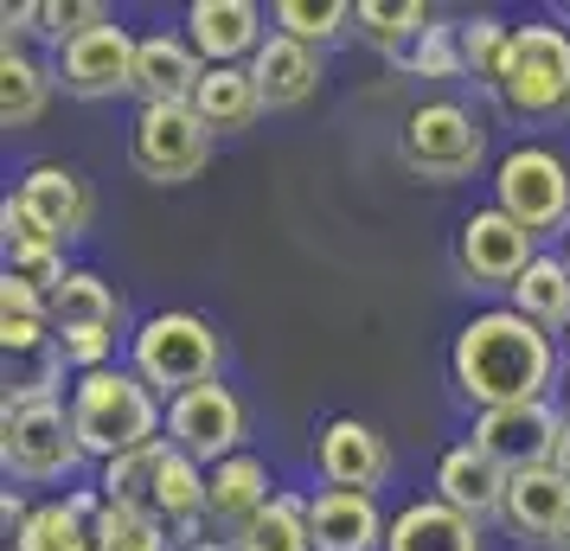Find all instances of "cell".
Segmentation results:
<instances>
[{"mask_svg":"<svg viewBox=\"0 0 570 551\" xmlns=\"http://www.w3.org/2000/svg\"><path fill=\"white\" fill-rule=\"evenodd\" d=\"M455 392L474 411H500V404H539L558 378V346L544 327L519 315V308H488L455 334L449 353Z\"/></svg>","mask_w":570,"mask_h":551,"instance_id":"cell-1","label":"cell"},{"mask_svg":"<svg viewBox=\"0 0 570 551\" xmlns=\"http://www.w3.org/2000/svg\"><path fill=\"white\" fill-rule=\"evenodd\" d=\"M97 494L148 506L155 520H167V532L180 539V551L206 539V469L193 455H180L167 436L148 449H135V455H122V462H104Z\"/></svg>","mask_w":570,"mask_h":551,"instance_id":"cell-2","label":"cell"},{"mask_svg":"<svg viewBox=\"0 0 570 551\" xmlns=\"http://www.w3.org/2000/svg\"><path fill=\"white\" fill-rule=\"evenodd\" d=\"M71 423H78L83 455L97 462H122L135 449L160 443V397L141 385V372L104 366V372H78L71 385Z\"/></svg>","mask_w":570,"mask_h":551,"instance_id":"cell-3","label":"cell"},{"mask_svg":"<svg viewBox=\"0 0 570 551\" xmlns=\"http://www.w3.org/2000/svg\"><path fill=\"white\" fill-rule=\"evenodd\" d=\"M225 366V341H218V327L199 315H186V308H167V315H148L135 327V372H141V385L155 397H186L212 385Z\"/></svg>","mask_w":570,"mask_h":551,"instance_id":"cell-4","label":"cell"},{"mask_svg":"<svg viewBox=\"0 0 570 551\" xmlns=\"http://www.w3.org/2000/svg\"><path fill=\"white\" fill-rule=\"evenodd\" d=\"M500 109L519 122L570 116V32L564 27H513V52L500 71Z\"/></svg>","mask_w":570,"mask_h":551,"instance_id":"cell-5","label":"cell"},{"mask_svg":"<svg viewBox=\"0 0 570 551\" xmlns=\"http://www.w3.org/2000/svg\"><path fill=\"white\" fill-rule=\"evenodd\" d=\"M0 462L13 481H71L83 469L71 411L65 404H0Z\"/></svg>","mask_w":570,"mask_h":551,"instance_id":"cell-6","label":"cell"},{"mask_svg":"<svg viewBox=\"0 0 570 551\" xmlns=\"http://www.w3.org/2000/svg\"><path fill=\"white\" fill-rule=\"evenodd\" d=\"M493 206L507 218H519L532 237L570 232V160L558 148H539V141L500 155V167H493Z\"/></svg>","mask_w":570,"mask_h":551,"instance_id":"cell-7","label":"cell"},{"mask_svg":"<svg viewBox=\"0 0 570 551\" xmlns=\"http://www.w3.org/2000/svg\"><path fill=\"white\" fill-rule=\"evenodd\" d=\"M404 167H411L416 180H468L481 160H488V135H481V122L468 116L462 104H416L411 116H404Z\"/></svg>","mask_w":570,"mask_h":551,"instance_id":"cell-8","label":"cell"},{"mask_svg":"<svg viewBox=\"0 0 570 551\" xmlns=\"http://www.w3.org/2000/svg\"><path fill=\"white\" fill-rule=\"evenodd\" d=\"M129 160L141 180L155 186H186L212 160V129L193 116V104H155L135 109L129 129Z\"/></svg>","mask_w":570,"mask_h":551,"instance_id":"cell-9","label":"cell"},{"mask_svg":"<svg viewBox=\"0 0 570 551\" xmlns=\"http://www.w3.org/2000/svg\"><path fill=\"white\" fill-rule=\"evenodd\" d=\"M116 321H122V295L109 289L97 269H71L65 289L52 295V334L65 360L78 372H104L116 353Z\"/></svg>","mask_w":570,"mask_h":551,"instance_id":"cell-10","label":"cell"},{"mask_svg":"<svg viewBox=\"0 0 570 551\" xmlns=\"http://www.w3.org/2000/svg\"><path fill=\"white\" fill-rule=\"evenodd\" d=\"M539 257H544L539 237L525 232L519 218H507L500 206L468 211L462 232H455V269H462L468 283H481V289H513Z\"/></svg>","mask_w":570,"mask_h":551,"instance_id":"cell-11","label":"cell"},{"mask_svg":"<svg viewBox=\"0 0 570 551\" xmlns=\"http://www.w3.org/2000/svg\"><path fill=\"white\" fill-rule=\"evenodd\" d=\"M167 443L193 455L199 469H218V462H232L244 455V404H237L232 385H199V392H186L167 404Z\"/></svg>","mask_w":570,"mask_h":551,"instance_id":"cell-12","label":"cell"},{"mask_svg":"<svg viewBox=\"0 0 570 551\" xmlns=\"http://www.w3.org/2000/svg\"><path fill=\"white\" fill-rule=\"evenodd\" d=\"M558 436H564V411H551V397H539V404L474 411V436L468 443H481L507 474H525V469H551Z\"/></svg>","mask_w":570,"mask_h":551,"instance_id":"cell-13","label":"cell"},{"mask_svg":"<svg viewBox=\"0 0 570 551\" xmlns=\"http://www.w3.org/2000/svg\"><path fill=\"white\" fill-rule=\"evenodd\" d=\"M135 52H141V39L129 27H90L83 39H71L65 52H58V83L83 97V104H104V97H122L135 90Z\"/></svg>","mask_w":570,"mask_h":551,"instance_id":"cell-14","label":"cell"},{"mask_svg":"<svg viewBox=\"0 0 570 551\" xmlns=\"http://www.w3.org/2000/svg\"><path fill=\"white\" fill-rule=\"evenodd\" d=\"M314 469L327 488L340 494H372V488H385L391 474V443L379 423L365 417H334L321 430V443H314Z\"/></svg>","mask_w":570,"mask_h":551,"instance_id":"cell-15","label":"cell"},{"mask_svg":"<svg viewBox=\"0 0 570 551\" xmlns=\"http://www.w3.org/2000/svg\"><path fill=\"white\" fill-rule=\"evenodd\" d=\"M507 481H513V474L500 469L481 443H455L436 462V500L455 506V513L474 520V525H488V520L507 513Z\"/></svg>","mask_w":570,"mask_h":551,"instance_id":"cell-16","label":"cell"},{"mask_svg":"<svg viewBox=\"0 0 570 551\" xmlns=\"http://www.w3.org/2000/svg\"><path fill=\"white\" fill-rule=\"evenodd\" d=\"M206 71L212 65L193 52V39H180V32H148L141 52H135V97H141V109L193 104L199 83H206Z\"/></svg>","mask_w":570,"mask_h":551,"instance_id":"cell-17","label":"cell"},{"mask_svg":"<svg viewBox=\"0 0 570 551\" xmlns=\"http://www.w3.org/2000/svg\"><path fill=\"white\" fill-rule=\"evenodd\" d=\"M186 39L206 65H244V58H257L269 32H263V7H250V0H193Z\"/></svg>","mask_w":570,"mask_h":551,"instance_id":"cell-18","label":"cell"},{"mask_svg":"<svg viewBox=\"0 0 570 551\" xmlns=\"http://www.w3.org/2000/svg\"><path fill=\"white\" fill-rule=\"evenodd\" d=\"M20 206L46 225V232L58 237V244H71V237L90 232V218H97V199H90V186H83V174H71V167H58V160H39V167H27V180H20V193H13Z\"/></svg>","mask_w":570,"mask_h":551,"instance_id":"cell-19","label":"cell"},{"mask_svg":"<svg viewBox=\"0 0 570 551\" xmlns=\"http://www.w3.org/2000/svg\"><path fill=\"white\" fill-rule=\"evenodd\" d=\"M13 551H104V494L78 488L32 506V520L13 532Z\"/></svg>","mask_w":570,"mask_h":551,"instance_id":"cell-20","label":"cell"},{"mask_svg":"<svg viewBox=\"0 0 570 551\" xmlns=\"http://www.w3.org/2000/svg\"><path fill=\"white\" fill-rule=\"evenodd\" d=\"M507 532H513L519 545L532 551H551V539H558V525L570 520V481L558 469H525L507 481Z\"/></svg>","mask_w":570,"mask_h":551,"instance_id":"cell-21","label":"cell"},{"mask_svg":"<svg viewBox=\"0 0 570 551\" xmlns=\"http://www.w3.org/2000/svg\"><path fill=\"white\" fill-rule=\"evenodd\" d=\"M308 532H314V551H385L391 520L379 513L372 494L321 488V494L308 500Z\"/></svg>","mask_w":570,"mask_h":551,"instance_id":"cell-22","label":"cell"},{"mask_svg":"<svg viewBox=\"0 0 570 551\" xmlns=\"http://www.w3.org/2000/svg\"><path fill=\"white\" fill-rule=\"evenodd\" d=\"M250 78H257L263 109H302L321 90V52L288 39V32H269L250 58Z\"/></svg>","mask_w":570,"mask_h":551,"instance_id":"cell-23","label":"cell"},{"mask_svg":"<svg viewBox=\"0 0 570 551\" xmlns=\"http://www.w3.org/2000/svg\"><path fill=\"white\" fill-rule=\"evenodd\" d=\"M269 488L276 481H269V469H263L257 455H232V462L206 469V525H232V539H237L276 500Z\"/></svg>","mask_w":570,"mask_h":551,"instance_id":"cell-24","label":"cell"},{"mask_svg":"<svg viewBox=\"0 0 570 551\" xmlns=\"http://www.w3.org/2000/svg\"><path fill=\"white\" fill-rule=\"evenodd\" d=\"M385 551H481V525L442 500H411L385 532Z\"/></svg>","mask_w":570,"mask_h":551,"instance_id":"cell-25","label":"cell"},{"mask_svg":"<svg viewBox=\"0 0 570 551\" xmlns=\"http://www.w3.org/2000/svg\"><path fill=\"white\" fill-rule=\"evenodd\" d=\"M193 116H199L212 135H244L250 129V122L263 116L250 65H212L206 83H199V97H193Z\"/></svg>","mask_w":570,"mask_h":551,"instance_id":"cell-26","label":"cell"},{"mask_svg":"<svg viewBox=\"0 0 570 551\" xmlns=\"http://www.w3.org/2000/svg\"><path fill=\"white\" fill-rule=\"evenodd\" d=\"M513 308L532 327H570V257H539L525 276L513 283Z\"/></svg>","mask_w":570,"mask_h":551,"instance_id":"cell-27","label":"cell"},{"mask_svg":"<svg viewBox=\"0 0 570 551\" xmlns=\"http://www.w3.org/2000/svg\"><path fill=\"white\" fill-rule=\"evenodd\" d=\"M46 104H52V78L20 46H7L0 52V122L7 129H32L46 116Z\"/></svg>","mask_w":570,"mask_h":551,"instance_id":"cell-28","label":"cell"},{"mask_svg":"<svg viewBox=\"0 0 570 551\" xmlns=\"http://www.w3.org/2000/svg\"><path fill=\"white\" fill-rule=\"evenodd\" d=\"M232 545H237V551H314L308 500H302V494H276V500L257 513V520L237 532Z\"/></svg>","mask_w":570,"mask_h":551,"instance_id":"cell-29","label":"cell"},{"mask_svg":"<svg viewBox=\"0 0 570 551\" xmlns=\"http://www.w3.org/2000/svg\"><path fill=\"white\" fill-rule=\"evenodd\" d=\"M430 20H436V13H430L423 0H360V7H353V27L365 32V46H379L385 58L404 52Z\"/></svg>","mask_w":570,"mask_h":551,"instance_id":"cell-30","label":"cell"},{"mask_svg":"<svg viewBox=\"0 0 570 551\" xmlns=\"http://www.w3.org/2000/svg\"><path fill=\"white\" fill-rule=\"evenodd\" d=\"M65 346L58 334L32 353H7V404H58V385H65Z\"/></svg>","mask_w":570,"mask_h":551,"instance_id":"cell-31","label":"cell"},{"mask_svg":"<svg viewBox=\"0 0 570 551\" xmlns=\"http://www.w3.org/2000/svg\"><path fill=\"white\" fill-rule=\"evenodd\" d=\"M391 65L404 78H462V20H430Z\"/></svg>","mask_w":570,"mask_h":551,"instance_id":"cell-32","label":"cell"},{"mask_svg":"<svg viewBox=\"0 0 570 551\" xmlns=\"http://www.w3.org/2000/svg\"><path fill=\"white\" fill-rule=\"evenodd\" d=\"M507 52H513V27H507V20H493V13H474V20H462V78L500 90Z\"/></svg>","mask_w":570,"mask_h":551,"instance_id":"cell-33","label":"cell"},{"mask_svg":"<svg viewBox=\"0 0 570 551\" xmlns=\"http://www.w3.org/2000/svg\"><path fill=\"white\" fill-rule=\"evenodd\" d=\"M340 27H353V7H340V0H283L276 7V32L288 39H302V46H334Z\"/></svg>","mask_w":570,"mask_h":551,"instance_id":"cell-34","label":"cell"},{"mask_svg":"<svg viewBox=\"0 0 570 551\" xmlns=\"http://www.w3.org/2000/svg\"><path fill=\"white\" fill-rule=\"evenodd\" d=\"M104 551H167V520L129 500H104Z\"/></svg>","mask_w":570,"mask_h":551,"instance_id":"cell-35","label":"cell"},{"mask_svg":"<svg viewBox=\"0 0 570 551\" xmlns=\"http://www.w3.org/2000/svg\"><path fill=\"white\" fill-rule=\"evenodd\" d=\"M0 244H7V257H27V250H65V244H58V237L46 232L20 199H7V206H0Z\"/></svg>","mask_w":570,"mask_h":551,"instance_id":"cell-36","label":"cell"},{"mask_svg":"<svg viewBox=\"0 0 570 551\" xmlns=\"http://www.w3.org/2000/svg\"><path fill=\"white\" fill-rule=\"evenodd\" d=\"M0 315H52V302L20 276H0Z\"/></svg>","mask_w":570,"mask_h":551,"instance_id":"cell-37","label":"cell"},{"mask_svg":"<svg viewBox=\"0 0 570 551\" xmlns=\"http://www.w3.org/2000/svg\"><path fill=\"white\" fill-rule=\"evenodd\" d=\"M551 469L570 481V423H564V436H558V455H551Z\"/></svg>","mask_w":570,"mask_h":551,"instance_id":"cell-38","label":"cell"},{"mask_svg":"<svg viewBox=\"0 0 570 551\" xmlns=\"http://www.w3.org/2000/svg\"><path fill=\"white\" fill-rule=\"evenodd\" d=\"M186 551H237L232 539H199V545H186Z\"/></svg>","mask_w":570,"mask_h":551,"instance_id":"cell-39","label":"cell"},{"mask_svg":"<svg viewBox=\"0 0 570 551\" xmlns=\"http://www.w3.org/2000/svg\"><path fill=\"white\" fill-rule=\"evenodd\" d=\"M551 551H570V520L558 525V539H551Z\"/></svg>","mask_w":570,"mask_h":551,"instance_id":"cell-40","label":"cell"},{"mask_svg":"<svg viewBox=\"0 0 570 551\" xmlns=\"http://www.w3.org/2000/svg\"><path fill=\"white\" fill-rule=\"evenodd\" d=\"M564 423H570V378H564Z\"/></svg>","mask_w":570,"mask_h":551,"instance_id":"cell-41","label":"cell"},{"mask_svg":"<svg viewBox=\"0 0 570 551\" xmlns=\"http://www.w3.org/2000/svg\"><path fill=\"white\" fill-rule=\"evenodd\" d=\"M564 346H570V327H564Z\"/></svg>","mask_w":570,"mask_h":551,"instance_id":"cell-42","label":"cell"},{"mask_svg":"<svg viewBox=\"0 0 570 551\" xmlns=\"http://www.w3.org/2000/svg\"><path fill=\"white\" fill-rule=\"evenodd\" d=\"M564 20H570V13H564Z\"/></svg>","mask_w":570,"mask_h":551,"instance_id":"cell-43","label":"cell"}]
</instances>
